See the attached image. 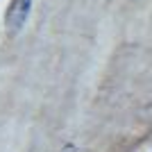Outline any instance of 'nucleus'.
Here are the masks:
<instances>
[{
    "label": "nucleus",
    "mask_w": 152,
    "mask_h": 152,
    "mask_svg": "<svg viewBox=\"0 0 152 152\" xmlns=\"http://www.w3.org/2000/svg\"><path fill=\"white\" fill-rule=\"evenodd\" d=\"M32 5H34V0H12L9 2L5 12V27L9 34H18L25 27L27 18L32 14Z\"/></svg>",
    "instance_id": "f257e3e1"
},
{
    "label": "nucleus",
    "mask_w": 152,
    "mask_h": 152,
    "mask_svg": "<svg viewBox=\"0 0 152 152\" xmlns=\"http://www.w3.org/2000/svg\"><path fill=\"white\" fill-rule=\"evenodd\" d=\"M59 152H80V150H77V145H75V143H64Z\"/></svg>",
    "instance_id": "f03ea898"
}]
</instances>
